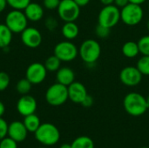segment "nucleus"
Instances as JSON below:
<instances>
[{
	"label": "nucleus",
	"instance_id": "0eeeda50",
	"mask_svg": "<svg viewBox=\"0 0 149 148\" xmlns=\"http://www.w3.org/2000/svg\"><path fill=\"white\" fill-rule=\"evenodd\" d=\"M58 14L64 22H75L80 15V7L74 0H60Z\"/></svg>",
	"mask_w": 149,
	"mask_h": 148
},
{
	"label": "nucleus",
	"instance_id": "49530a36",
	"mask_svg": "<svg viewBox=\"0 0 149 148\" xmlns=\"http://www.w3.org/2000/svg\"><path fill=\"white\" fill-rule=\"evenodd\" d=\"M148 10H149V3H148Z\"/></svg>",
	"mask_w": 149,
	"mask_h": 148
},
{
	"label": "nucleus",
	"instance_id": "e433bc0d",
	"mask_svg": "<svg viewBox=\"0 0 149 148\" xmlns=\"http://www.w3.org/2000/svg\"><path fill=\"white\" fill-rule=\"evenodd\" d=\"M7 0H0V12L3 11L7 6Z\"/></svg>",
	"mask_w": 149,
	"mask_h": 148
},
{
	"label": "nucleus",
	"instance_id": "20e7f679",
	"mask_svg": "<svg viewBox=\"0 0 149 148\" xmlns=\"http://www.w3.org/2000/svg\"><path fill=\"white\" fill-rule=\"evenodd\" d=\"M144 17L143 9L140 4L129 3L120 9V20L128 26H135L139 24Z\"/></svg>",
	"mask_w": 149,
	"mask_h": 148
},
{
	"label": "nucleus",
	"instance_id": "1a4fd4ad",
	"mask_svg": "<svg viewBox=\"0 0 149 148\" xmlns=\"http://www.w3.org/2000/svg\"><path fill=\"white\" fill-rule=\"evenodd\" d=\"M54 55L62 62H71L79 55V49L70 40L61 41L54 47Z\"/></svg>",
	"mask_w": 149,
	"mask_h": 148
},
{
	"label": "nucleus",
	"instance_id": "f3484780",
	"mask_svg": "<svg viewBox=\"0 0 149 148\" xmlns=\"http://www.w3.org/2000/svg\"><path fill=\"white\" fill-rule=\"evenodd\" d=\"M57 82L62 84L65 86L70 85L72 82L75 81V73L73 70L70 67L65 66L60 67L56 73Z\"/></svg>",
	"mask_w": 149,
	"mask_h": 148
},
{
	"label": "nucleus",
	"instance_id": "c756f323",
	"mask_svg": "<svg viewBox=\"0 0 149 148\" xmlns=\"http://www.w3.org/2000/svg\"><path fill=\"white\" fill-rule=\"evenodd\" d=\"M110 31H111V29L98 24V25L96 26V29H95V33H96L97 37H99L100 38H106L109 36Z\"/></svg>",
	"mask_w": 149,
	"mask_h": 148
},
{
	"label": "nucleus",
	"instance_id": "f257e3e1",
	"mask_svg": "<svg viewBox=\"0 0 149 148\" xmlns=\"http://www.w3.org/2000/svg\"><path fill=\"white\" fill-rule=\"evenodd\" d=\"M123 106L127 113L134 117L143 115L148 109L146 98L139 92L127 93L123 100Z\"/></svg>",
	"mask_w": 149,
	"mask_h": 148
},
{
	"label": "nucleus",
	"instance_id": "39448f33",
	"mask_svg": "<svg viewBox=\"0 0 149 148\" xmlns=\"http://www.w3.org/2000/svg\"><path fill=\"white\" fill-rule=\"evenodd\" d=\"M68 99V88L62 84L57 82L46 90L45 100L52 106H62Z\"/></svg>",
	"mask_w": 149,
	"mask_h": 148
},
{
	"label": "nucleus",
	"instance_id": "2f4dec72",
	"mask_svg": "<svg viewBox=\"0 0 149 148\" xmlns=\"http://www.w3.org/2000/svg\"><path fill=\"white\" fill-rule=\"evenodd\" d=\"M43 3L44 7L47 10H55L58 9L60 3V0H44Z\"/></svg>",
	"mask_w": 149,
	"mask_h": 148
},
{
	"label": "nucleus",
	"instance_id": "f704fd0d",
	"mask_svg": "<svg viewBox=\"0 0 149 148\" xmlns=\"http://www.w3.org/2000/svg\"><path fill=\"white\" fill-rule=\"evenodd\" d=\"M129 3V0H114V5H116L118 8L121 9L123 7H125L127 4Z\"/></svg>",
	"mask_w": 149,
	"mask_h": 148
},
{
	"label": "nucleus",
	"instance_id": "cd10ccee",
	"mask_svg": "<svg viewBox=\"0 0 149 148\" xmlns=\"http://www.w3.org/2000/svg\"><path fill=\"white\" fill-rule=\"evenodd\" d=\"M10 76L5 72H0V92L6 90L10 85Z\"/></svg>",
	"mask_w": 149,
	"mask_h": 148
},
{
	"label": "nucleus",
	"instance_id": "9d476101",
	"mask_svg": "<svg viewBox=\"0 0 149 148\" xmlns=\"http://www.w3.org/2000/svg\"><path fill=\"white\" fill-rule=\"evenodd\" d=\"M143 75L136 66H126L120 72V80L128 87L137 86L142 80Z\"/></svg>",
	"mask_w": 149,
	"mask_h": 148
},
{
	"label": "nucleus",
	"instance_id": "a18cd8bd",
	"mask_svg": "<svg viewBox=\"0 0 149 148\" xmlns=\"http://www.w3.org/2000/svg\"><path fill=\"white\" fill-rule=\"evenodd\" d=\"M141 148H149V147H141Z\"/></svg>",
	"mask_w": 149,
	"mask_h": 148
},
{
	"label": "nucleus",
	"instance_id": "f8f14e48",
	"mask_svg": "<svg viewBox=\"0 0 149 148\" xmlns=\"http://www.w3.org/2000/svg\"><path fill=\"white\" fill-rule=\"evenodd\" d=\"M21 40L25 46L37 48L42 43V34L34 27H26L21 32Z\"/></svg>",
	"mask_w": 149,
	"mask_h": 148
},
{
	"label": "nucleus",
	"instance_id": "393cba45",
	"mask_svg": "<svg viewBox=\"0 0 149 148\" xmlns=\"http://www.w3.org/2000/svg\"><path fill=\"white\" fill-rule=\"evenodd\" d=\"M136 67L143 76H149V56L142 55L137 61Z\"/></svg>",
	"mask_w": 149,
	"mask_h": 148
},
{
	"label": "nucleus",
	"instance_id": "4468645a",
	"mask_svg": "<svg viewBox=\"0 0 149 148\" xmlns=\"http://www.w3.org/2000/svg\"><path fill=\"white\" fill-rule=\"evenodd\" d=\"M67 88L68 98L71 101H72L75 104H81L84 99L88 94L86 87L81 82L74 81L70 85H68Z\"/></svg>",
	"mask_w": 149,
	"mask_h": 148
},
{
	"label": "nucleus",
	"instance_id": "5701e85b",
	"mask_svg": "<svg viewBox=\"0 0 149 148\" xmlns=\"http://www.w3.org/2000/svg\"><path fill=\"white\" fill-rule=\"evenodd\" d=\"M61 62L62 61L58 57H56L55 55H52L45 59V62L44 65H45L47 72H57L60 68Z\"/></svg>",
	"mask_w": 149,
	"mask_h": 148
},
{
	"label": "nucleus",
	"instance_id": "a211bd4d",
	"mask_svg": "<svg viewBox=\"0 0 149 148\" xmlns=\"http://www.w3.org/2000/svg\"><path fill=\"white\" fill-rule=\"evenodd\" d=\"M62 35L67 40L75 39L79 33V28L75 22H65L61 29Z\"/></svg>",
	"mask_w": 149,
	"mask_h": 148
},
{
	"label": "nucleus",
	"instance_id": "c9c22d12",
	"mask_svg": "<svg viewBox=\"0 0 149 148\" xmlns=\"http://www.w3.org/2000/svg\"><path fill=\"white\" fill-rule=\"evenodd\" d=\"M75 3L79 6V7H83V6H86L89 3L90 0H74Z\"/></svg>",
	"mask_w": 149,
	"mask_h": 148
},
{
	"label": "nucleus",
	"instance_id": "dca6fc26",
	"mask_svg": "<svg viewBox=\"0 0 149 148\" xmlns=\"http://www.w3.org/2000/svg\"><path fill=\"white\" fill-rule=\"evenodd\" d=\"M24 14L28 20L32 22L39 21L44 16V9L38 3H30L24 10Z\"/></svg>",
	"mask_w": 149,
	"mask_h": 148
},
{
	"label": "nucleus",
	"instance_id": "412c9836",
	"mask_svg": "<svg viewBox=\"0 0 149 148\" xmlns=\"http://www.w3.org/2000/svg\"><path fill=\"white\" fill-rule=\"evenodd\" d=\"M23 122L29 133H35L41 125L39 118L35 113L25 116Z\"/></svg>",
	"mask_w": 149,
	"mask_h": 148
},
{
	"label": "nucleus",
	"instance_id": "a878e982",
	"mask_svg": "<svg viewBox=\"0 0 149 148\" xmlns=\"http://www.w3.org/2000/svg\"><path fill=\"white\" fill-rule=\"evenodd\" d=\"M137 43L139 45L140 53L145 56H149V35L141 37Z\"/></svg>",
	"mask_w": 149,
	"mask_h": 148
},
{
	"label": "nucleus",
	"instance_id": "423d86ee",
	"mask_svg": "<svg viewBox=\"0 0 149 148\" xmlns=\"http://www.w3.org/2000/svg\"><path fill=\"white\" fill-rule=\"evenodd\" d=\"M120 21V9L114 4L105 5L98 15V24L112 29Z\"/></svg>",
	"mask_w": 149,
	"mask_h": 148
},
{
	"label": "nucleus",
	"instance_id": "b1692460",
	"mask_svg": "<svg viewBox=\"0 0 149 148\" xmlns=\"http://www.w3.org/2000/svg\"><path fill=\"white\" fill-rule=\"evenodd\" d=\"M31 86H32V84L25 78V79H22L17 81L16 89L19 94L25 95L30 92V91L31 90Z\"/></svg>",
	"mask_w": 149,
	"mask_h": 148
},
{
	"label": "nucleus",
	"instance_id": "bb28decb",
	"mask_svg": "<svg viewBox=\"0 0 149 148\" xmlns=\"http://www.w3.org/2000/svg\"><path fill=\"white\" fill-rule=\"evenodd\" d=\"M31 3V0H7V3L13 10H23Z\"/></svg>",
	"mask_w": 149,
	"mask_h": 148
},
{
	"label": "nucleus",
	"instance_id": "4c0bfd02",
	"mask_svg": "<svg viewBox=\"0 0 149 148\" xmlns=\"http://www.w3.org/2000/svg\"><path fill=\"white\" fill-rule=\"evenodd\" d=\"M100 3L105 6V5H111L114 3V0H100Z\"/></svg>",
	"mask_w": 149,
	"mask_h": 148
},
{
	"label": "nucleus",
	"instance_id": "f03ea898",
	"mask_svg": "<svg viewBox=\"0 0 149 148\" xmlns=\"http://www.w3.org/2000/svg\"><path fill=\"white\" fill-rule=\"evenodd\" d=\"M36 140L45 147H52L57 144L60 139L59 130L52 123H43L34 133Z\"/></svg>",
	"mask_w": 149,
	"mask_h": 148
},
{
	"label": "nucleus",
	"instance_id": "72a5a7b5",
	"mask_svg": "<svg viewBox=\"0 0 149 148\" xmlns=\"http://www.w3.org/2000/svg\"><path fill=\"white\" fill-rule=\"evenodd\" d=\"M93 103H94V100H93V98L91 96V95H89V94H87V96L84 99V100L82 101V103H81V105H82V106H84V107H86V108H88V107H91L93 105Z\"/></svg>",
	"mask_w": 149,
	"mask_h": 148
},
{
	"label": "nucleus",
	"instance_id": "4be33fe9",
	"mask_svg": "<svg viewBox=\"0 0 149 148\" xmlns=\"http://www.w3.org/2000/svg\"><path fill=\"white\" fill-rule=\"evenodd\" d=\"M72 145V148H94L93 140L88 136H79L76 138Z\"/></svg>",
	"mask_w": 149,
	"mask_h": 148
},
{
	"label": "nucleus",
	"instance_id": "37998d69",
	"mask_svg": "<svg viewBox=\"0 0 149 148\" xmlns=\"http://www.w3.org/2000/svg\"><path fill=\"white\" fill-rule=\"evenodd\" d=\"M147 29H148V31H149V19L148 20V22H147Z\"/></svg>",
	"mask_w": 149,
	"mask_h": 148
},
{
	"label": "nucleus",
	"instance_id": "6e6552de",
	"mask_svg": "<svg viewBox=\"0 0 149 148\" xmlns=\"http://www.w3.org/2000/svg\"><path fill=\"white\" fill-rule=\"evenodd\" d=\"M28 19L20 10H10L5 17V24L12 33H21L27 27Z\"/></svg>",
	"mask_w": 149,
	"mask_h": 148
},
{
	"label": "nucleus",
	"instance_id": "7ed1b4c3",
	"mask_svg": "<svg viewBox=\"0 0 149 148\" xmlns=\"http://www.w3.org/2000/svg\"><path fill=\"white\" fill-rule=\"evenodd\" d=\"M79 54L81 59L88 65L95 64L100 57L101 46L100 43L93 38L86 39L80 44Z\"/></svg>",
	"mask_w": 149,
	"mask_h": 148
},
{
	"label": "nucleus",
	"instance_id": "ddd939ff",
	"mask_svg": "<svg viewBox=\"0 0 149 148\" xmlns=\"http://www.w3.org/2000/svg\"><path fill=\"white\" fill-rule=\"evenodd\" d=\"M37 101L36 99L29 95V94H25L23 95L17 103V110L18 112V113H20L22 116L25 117L27 115L35 113L36 110H37Z\"/></svg>",
	"mask_w": 149,
	"mask_h": 148
},
{
	"label": "nucleus",
	"instance_id": "79ce46f5",
	"mask_svg": "<svg viewBox=\"0 0 149 148\" xmlns=\"http://www.w3.org/2000/svg\"><path fill=\"white\" fill-rule=\"evenodd\" d=\"M146 99H147V104H148V107L149 109V95L146 98Z\"/></svg>",
	"mask_w": 149,
	"mask_h": 148
},
{
	"label": "nucleus",
	"instance_id": "9b49d317",
	"mask_svg": "<svg viewBox=\"0 0 149 148\" xmlns=\"http://www.w3.org/2000/svg\"><path fill=\"white\" fill-rule=\"evenodd\" d=\"M47 75V70L45 65L35 62L31 64L25 72V78L32 84V85H38L42 83Z\"/></svg>",
	"mask_w": 149,
	"mask_h": 148
},
{
	"label": "nucleus",
	"instance_id": "c03bdc74",
	"mask_svg": "<svg viewBox=\"0 0 149 148\" xmlns=\"http://www.w3.org/2000/svg\"><path fill=\"white\" fill-rule=\"evenodd\" d=\"M38 148H48V147H38Z\"/></svg>",
	"mask_w": 149,
	"mask_h": 148
},
{
	"label": "nucleus",
	"instance_id": "7c9ffc66",
	"mask_svg": "<svg viewBox=\"0 0 149 148\" xmlns=\"http://www.w3.org/2000/svg\"><path fill=\"white\" fill-rule=\"evenodd\" d=\"M8 124L1 117L0 118V140L5 138L8 135Z\"/></svg>",
	"mask_w": 149,
	"mask_h": 148
},
{
	"label": "nucleus",
	"instance_id": "a19ab883",
	"mask_svg": "<svg viewBox=\"0 0 149 148\" xmlns=\"http://www.w3.org/2000/svg\"><path fill=\"white\" fill-rule=\"evenodd\" d=\"M59 148H72V145L71 144H68V143H65V144L61 145Z\"/></svg>",
	"mask_w": 149,
	"mask_h": 148
},
{
	"label": "nucleus",
	"instance_id": "c85d7f7f",
	"mask_svg": "<svg viewBox=\"0 0 149 148\" xmlns=\"http://www.w3.org/2000/svg\"><path fill=\"white\" fill-rule=\"evenodd\" d=\"M0 148H17V142L8 136L0 140Z\"/></svg>",
	"mask_w": 149,
	"mask_h": 148
},
{
	"label": "nucleus",
	"instance_id": "473e14b6",
	"mask_svg": "<svg viewBox=\"0 0 149 148\" xmlns=\"http://www.w3.org/2000/svg\"><path fill=\"white\" fill-rule=\"evenodd\" d=\"M45 26L48 30L52 31L58 26V22L53 17H49L45 20Z\"/></svg>",
	"mask_w": 149,
	"mask_h": 148
},
{
	"label": "nucleus",
	"instance_id": "58836bf2",
	"mask_svg": "<svg viewBox=\"0 0 149 148\" xmlns=\"http://www.w3.org/2000/svg\"><path fill=\"white\" fill-rule=\"evenodd\" d=\"M5 113V106L3 105V103L2 101H0V118Z\"/></svg>",
	"mask_w": 149,
	"mask_h": 148
},
{
	"label": "nucleus",
	"instance_id": "2eb2a0df",
	"mask_svg": "<svg viewBox=\"0 0 149 148\" xmlns=\"http://www.w3.org/2000/svg\"><path fill=\"white\" fill-rule=\"evenodd\" d=\"M28 133L24 122L16 120L8 126V136L17 143L23 142L27 138Z\"/></svg>",
	"mask_w": 149,
	"mask_h": 148
},
{
	"label": "nucleus",
	"instance_id": "aec40b11",
	"mask_svg": "<svg viewBox=\"0 0 149 148\" xmlns=\"http://www.w3.org/2000/svg\"><path fill=\"white\" fill-rule=\"evenodd\" d=\"M12 40V31L5 24H0V48H7Z\"/></svg>",
	"mask_w": 149,
	"mask_h": 148
},
{
	"label": "nucleus",
	"instance_id": "6ab92c4d",
	"mask_svg": "<svg viewBox=\"0 0 149 148\" xmlns=\"http://www.w3.org/2000/svg\"><path fill=\"white\" fill-rule=\"evenodd\" d=\"M122 54L127 58H134L140 54L139 45L137 42L127 41L126 42L121 48Z\"/></svg>",
	"mask_w": 149,
	"mask_h": 148
},
{
	"label": "nucleus",
	"instance_id": "ea45409f",
	"mask_svg": "<svg viewBox=\"0 0 149 148\" xmlns=\"http://www.w3.org/2000/svg\"><path fill=\"white\" fill-rule=\"evenodd\" d=\"M147 0H129V3H136V4H140L141 5L142 3H144Z\"/></svg>",
	"mask_w": 149,
	"mask_h": 148
}]
</instances>
